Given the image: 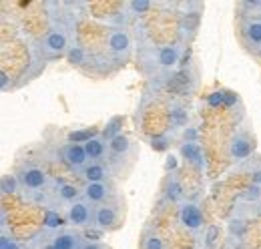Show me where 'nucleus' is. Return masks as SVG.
Wrapping results in <instances>:
<instances>
[{
	"instance_id": "obj_16",
	"label": "nucleus",
	"mask_w": 261,
	"mask_h": 249,
	"mask_svg": "<svg viewBox=\"0 0 261 249\" xmlns=\"http://www.w3.org/2000/svg\"><path fill=\"white\" fill-rule=\"evenodd\" d=\"M68 139L74 141V143H89L95 137H93V131H74V133L68 135Z\"/></svg>"
},
{
	"instance_id": "obj_38",
	"label": "nucleus",
	"mask_w": 261,
	"mask_h": 249,
	"mask_svg": "<svg viewBox=\"0 0 261 249\" xmlns=\"http://www.w3.org/2000/svg\"><path fill=\"white\" fill-rule=\"evenodd\" d=\"M44 249H57V247H55V245H46Z\"/></svg>"
},
{
	"instance_id": "obj_34",
	"label": "nucleus",
	"mask_w": 261,
	"mask_h": 249,
	"mask_svg": "<svg viewBox=\"0 0 261 249\" xmlns=\"http://www.w3.org/2000/svg\"><path fill=\"white\" fill-rule=\"evenodd\" d=\"M0 85H2V89L8 87V74L6 72H0Z\"/></svg>"
},
{
	"instance_id": "obj_13",
	"label": "nucleus",
	"mask_w": 261,
	"mask_h": 249,
	"mask_svg": "<svg viewBox=\"0 0 261 249\" xmlns=\"http://www.w3.org/2000/svg\"><path fill=\"white\" fill-rule=\"evenodd\" d=\"M181 153H183V157H185L187 161H191V163H199V161H201V151H199V147H197L193 141H187V143L181 147Z\"/></svg>"
},
{
	"instance_id": "obj_17",
	"label": "nucleus",
	"mask_w": 261,
	"mask_h": 249,
	"mask_svg": "<svg viewBox=\"0 0 261 249\" xmlns=\"http://www.w3.org/2000/svg\"><path fill=\"white\" fill-rule=\"evenodd\" d=\"M44 225H46L48 229H57V227L63 225V219H61V215H59L57 211H46V215H44Z\"/></svg>"
},
{
	"instance_id": "obj_22",
	"label": "nucleus",
	"mask_w": 261,
	"mask_h": 249,
	"mask_svg": "<svg viewBox=\"0 0 261 249\" xmlns=\"http://www.w3.org/2000/svg\"><path fill=\"white\" fill-rule=\"evenodd\" d=\"M2 193H14L16 191V179L14 177H10V175H6V177H2Z\"/></svg>"
},
{
	"instance_id": "obj_30",
	"label": "nucleus",
	"mask_w": 261,
	"mask_h": 249,
	"mask_svg": "<svg viewBox=\"0 0 261 249\" xmlns=\"http://www.w3.org/2000/svg\"><path fill=\"white\" fill-rule=\"evenodd\" d=\"M119 123H121V119H117V121H113V123L109 124V129L105 131V137H111V139H115V137H117L115 133L119 131V127H117V124H119Z\"/></svg>"
},
{
	"instance_id": "obj_11",
	"label": "nucleus",
	"mask_w": 261,
	"mask_h": 249,
	"mask_svg": "<svg viewBox=\"0 0 261 249\" xmlns=\"http://www.w3.org/2000/svg\"><path fill=\"white\" fill-rule=\"evenodd\" d=\"M107 193H109V191H107V187L102 185V183H89L87 191H85L87 199H91V201H100V199H105Z\"/></svg>"
},
{
	"instance_id": "obj_37",
	"label": "nucleus",
	"mask_w": 261,
	"mask_h": 249,
	"mask_svg": "<svg viewBox=\"0 0 261 249\" xmlns=\"http://www.w3.org/2000/svg\"><path fill=\"white\" fill-rule=\"evenodd\" d=\"M177 165V161H175V157H169V161H167V169H173Z\"/></svg>"
},
{
	"instance_id": "obj_31",
	"label": "nucleus",
	"mask_w": 261,
	"mask_h": 249,
	"mask_svg": "<svg viewBox=\"0 0 261 249\" xmlns=\"http://www.w3.org/2000/svg\"><path fill=\"white\" fill-rule=\"evenodd\" d=\"M251 181H253V185L261 187V167H255L251 171Z\"/></svg>"
},
{
	"instance_id": "obj_15",
	"label": "nucleus",
	"mask_w": 261,
	"mask_h": 249,
	"mask_svg": "<svg viewBox=\"0 0 261 249\" xmlns=\"http://www.w3.org/2000/svg\"><path fill=\"white\" fill-rule=\"evenodd\" d=\"M85 151H87V155L91 157V159H98V157L102 155V151H105L102 141L100 139H93V141L85 143Z\"/></svg>"
},
{
	"instance_id": "obj_21",
	"label": "nucleus",
	"mask_w": 261,
	"mask_h": 249,
	"mask_svg": "<svg viewBox=\"0 0 261 249\" xmlns=\"http://www.w3.org/2000/svg\"><path fill=\"white\" fill-rule=\"evenodd\" d=\"M181 195H183V191H181V185H179V183L173 179V181L169 183V187H167V197H169L171 201H177Z\"/></svg>"
},
{
	"instance_id": "obj_29",
	"label": "nucleus",
	"mask_w": 261,
	"mask_h": 249,
	"mask_svg": "<svg viewBox=\"0 0 261 249\" xmlns=\"http://www.w3.org/2000/svg\"><path fill=\"white\" fill-rule=\"evenodd\" d=\"M217 235H219V229L215 227V225H211L209 229H207V245L211 247L213 243H215V239H217Z\"/></svg>"
},
{
	"instance_id": "obj_1",
	"label": "nucleus",
	"mask_w": 261,
	"mask_h": 249,
	"mask_svg": "<svg viewBox=\"0 0 261 249\" xmlns=\"http://www.w3.org/2000/svg\"><path fill=\"white\" fill-rule=\"evenodd\" d=\"M251 149H253V143L251 139L245 135V133H237L231 141V147H229V153L233 157V161H245L247 157L251 155Z\"/></svg>"
},
{
	"instance_id": "obj_8",
	"label": "nucleus",
	"mask_w": 261,
	"mask_h": 249,
	"mask_svg": "<svg viewBox=\"0 0 261 249\" xmlns=\"http://www.w3.org/2000/svg\"><path fill=\"white\" fill-rule=\"evenodd\" d=\"M157 62L161 66H175L179 62V48L177 46H165L157 51Z\"/></svg>"
},
{
	"instance_id": "obj_36",
	"label": "nucleus",
	"mask_w": 261,
	"mask_h": 249,
	"mask_svg": "<svg viewBox=\"0 0 261 249\" xmlns=\"http://www.w3.org/2000/svg\"><path fill=\"white\" fill-rule=\"evenodd\" d=\"M235 103V96L233 94H229V93H225V105H233Z\"/></svg>"
},
{
	"instance_id": "obj_3",
	"label": "nucleus",
	"mask_w": 261,
	"mask_h": 249,
	"mask_svg": "<svg viewBox=\"0 0 261 249\" xmlns=\"http://www.w3.org/2000/svg\"><path fill=\"white\" fill-rule=\"evenodd\" d=\"M20 181H22V185L29 187V189H40V187H44V183H46V175L38 167H27L20 173Z\"/></svg>"
},
{
	"instance_id": "obj_4",
	"label": "nucleus",
	"mask_w": 261,
	"mask_h": 249,
	"mask_svg": "<svg viewBox=\"0 0 261 249\" xmlns=\"http://www.w3.org/2000/svg\"><path fill=\"white\" fill-rule=\"evenodd\" d=\"M87 159H89V155H87L85 147H81V145H68L65 149V161L74 171L83 169L85 163H87Z\"/></svg>"
},
{
	"instance_id": "obj_35",
	"label": "nucleus",
	"mask_w": 261,
	"mask_h": 249,
	"mask_svg": "<svg viewBox=\"0 0 261 249\" xmlns=\"http://www.w3.org/2000/svg\"><path fill=\"white\" fill-rule=\"evenodd\" d=\"M83 249H105L102 245H98V243H85Z\"/></svg>"
},
{
	"instance_id": "obj_5",
	"label": "nucleus",
	"mask_w": 261,
	"mask_h": 249,
	"mask_svg": "<svg viewBox=\"0 0 261 249\" xmlns=\"http://www.w3.org/2000/svg\"><path fill=\"white\" fill-rule=\"evenodd\" d=\"M130 46V38L125 31H113L109 34V48L115 55H125Z\"/></svg>"
},
{
	"instance_id": "obj_2",
	"label": "nucleus",
	"mask_w": 261,
	"mask_h": 249,
	"mask_svg": "<svg viewBox=\"0 0 261 249\" xmlns=\"http://www.w3.org/2000/svg\"><path fill=\"white\" fill-rule=\"evenodd\" d=\"M179 219H181V223L187 229H199L203 225V213H201V209L197 205H193V203H187V205L181 207Z\"/></svg>"
},
{
	"instance_id": "obj_12",
	"label": "nucleus",
	"mask_w": 261,
	"mask_h": 249,
	"mask_svg": "<svg viewBox=\"0 0 261 249\" xmlns=\"http://www.w3.org/2000/svg\"><path fill=\"white\" fill-rule=\"evenodd\" d=\"M105 175H107V173H105V167H102V165H89V167L85 169V177H87L89 183H100Z\"/></svg>"
},
{
	"instance_id": "obj_27",
	"label": "nucleus",
	"mask_w": 261,
	"mask_h": 249,
	"mask_svg": "<svg viewBox=\"0 0 261 249\" xmlns=\"http://www.w3.org/2000/svg\"><path fill=\"white\" fill-rule=\"evenodd\" d=\"M209 105L211 107H217V105H223L225 103V93H213V94H209Z\"/></svg>"
},
{
	"instance_id": "obj_20",
	"label": "nucleus",
	"mask_w": 261,
	"mask_h": 249,
	"mask_svg": "<svg viewBox=\"0 0 261 249\" xmlns=\"http://www.w3.org/2000/svg\"><path fill=\"white\" fill-rule=\"evenodd\" d=\"M61 197L66 199V201H72V199H76L79 197V189L74 185H61Z\"/></svg>"
},
{
	"instance_id": "obj_7",
	"label": "nucleus",
	"mask_w": 261,
	"mask_h": 249,
	"mask_svg": "<svg viewBox=\"0 0 261 249\" xmlns=\"http://www.w3.org/2000/svg\"><path fill=\"white\" fill-rule=\"evenodd\" d=\"M68 217L74 225H87L91 221V209L85 201H76V203H72V207L68 211Z\"/></svg>"
},
{
	"instance_id": "obj_23",
	"label": "nucleus",
	"mask_w": 261,
	"mask_h": 249,
	"mask_svg": "<svg viewBox=\"0 0 261 249\" xmlns=\"http://www.w3.org/2000/svg\"><path fill=\"white\" fill-rule=\"evenodd\" d=\"M171 121H173V124H183L185 121H187L185 111H183L181 107H175V109L171 111Z\"/></svg>"
},
{
	"instance_id": "obj_28",
	"label": "nucleus",
	"mask_w": 261,
	"mask_h": 249,
	"mask_svg": "<svg viewBox=\"0 0 261 249\" xmlns=\"http://www.w3.org/2000/svg\"><path fill=\"white\" fill-rule=\"evenodd\" d=\"M130 6H133V10H137V12H145V10L151 8V2H147V0H135V2H130Z\"/></svg>"
},
{
	"instance_id": "obj_32",
	"label": "nucleus",
	"mask_w": 261,
	"mask_h": 249,
	"mask_svg": "<svg viewBox=\"0 0 261 249\" xmlns=\"http://www.w3.org/2000/svg\"><path fill=\"white\" fill-rule=\"evenodd\" d=\"M167 147V139L165 137H157V139H153V149H157V151H161Z\"/></svg>"
},
{
	"instance_id": "obj_26",
	"label": "nucleus",
	"mask_w": 261,
	"mask_h": 249,
	"mask_svg": "<svg viewBox=\"0 0 261 249\" xmlns=\"http://www.w3.org/2000/svg\"><path fill=\"white\" fill-rule=\"evenodd\" d=\"M0 249H20V247H18V243H16L12 237L2 235V239H0Z\"/></svg>"
},
{
	"instance_id": "obj_14",
	"label": "nucleus",
	"mask_w": 261,
	"mask_h": 249,
	"mask_svg": "<svg viewBox=\"0 0 261 249\" xmlns=\"http://www.w3.org/2000/svg\"><path fill=\"white\" fill-rule=\"evenodd\" d=\"M111 149L115 151V153H119V155H123V153H127L130 149V143L129 139L125 137V135H117L115 139H111Z\"/></svg>"
},
{
	"instance_id": "obj_19",
	"label": "nucleus",
	"mask_w": 261,
	"mask_h": 249,
	"mask_svg": "<svg viewBox=\"0 0 261 249\" xmlns=\"http://www.w3.org/2000/svg\"><path fill=\"white\" fill-rule=\"evenodd\" d=\"M247 36L251 42H261V22H251L247 27Z\"/></svg>"
},
{
	"instance_id": "obj_10",
	"label": "nucleus",
	"mask_w": 261,
	"mask_h": 249,
	"mask_svg": "<svg viewBox=\"0 0 261 249\" xmlns=\"http://www.w3.org/2000/svg\"><path fill=\"white\" fill-rule=\"evenodd\" d=\"M115 219H117V213L113 207H98L97 213H95V221H97L98 227H109L115 223Z\"/></svg>"
},
{
	"instance_id": "obj_25",
	"label": "nucleus",
	"mask_w": 261,
	"mask_h": 249,
	"mask_svg": "<svg viewBox=\"0 0 261 249\" xmlns=\"http://www.w3.org/2000/svg\"><path fill=\"white\" fill-rule=\"evenodd\" d=\"M68 59H70V62H74V64H81V62L85 61V55H83V51L79 46H74V48L68 51Z\"/></svg>"
},
{
	"instance_id": "obj_33",
	"label": "nucleus",
	"mask_w": 261,
	"mask_h": 249,
	"mask_svg": "<svg viewBox=\"0 0 261 249\" xmlns=\"http://www.w3.org/2000/svg\"><path fill=\"white\" fill-rule=\"evenodd\" d=\"M231 231L237 233V235L243 233V225H241V221H233V223H231Z\"/></svg>"
},
{
	"instance_id": "obj_6",
	"label": "nucleus",
	"mask_w": 261,
	"mask_h": 249,
	"mask_svg": "<svg viewBox=\"0 0 261 249\" xmlns=\"http://www.w3.org/2000/svg\"><path fill=\"white\" fill-rule=\"evenodd\" d=\"M42 44H44V51H46V53H50V55H61L66 48V36L63 32L53 31L46 34V38H44Z\"/></svg>"
},
{
	"instance_id": "obj_18",
	"label": "nucleus",
	"mask_w": 261,
	"mask_h": 249,
	"mask_svg": "<svg viewBox=\"0 0 261 249\" xmlns=\"http://www.w3.org/2000/svg\"><path fill=\"white\" fill-rule=\"evenodd\" d=\"M143 249H165L163 239L159 235H149L145 241H143Z\"/></svg>"
},
{
	"instance_id": "obj_24",
	"label": "nucleus",
	"mask_w": 261,
	"mask_h": 249,
	"mask_svg": "<svg viewBox=\"0 0 261 249\" xmlns=\"http://www.w3.org/2000/svg\"><path fill=\"white\" fill-rule=\"evenodd\" d=\"M261 197V187L257 185H251L247 189V193H243V199L245 201H257Z\"/></svg>"
},
{
	"instance_id": "obj_9",
	"label": "nucleus",
	"mask_w": 261,
	"mask_h": 249,
	"mask_svg": "<svg viewBox=\"0 0 261 249\" xmlns=\"http://www.w3.org/2000/svg\"><path fill=\"white\" fill-rule=\"evenodd\" d=\"M53 245L57 249H83L79 237H76L74 233H63V235H59Z\"/></svg>"
}]
</instances>
